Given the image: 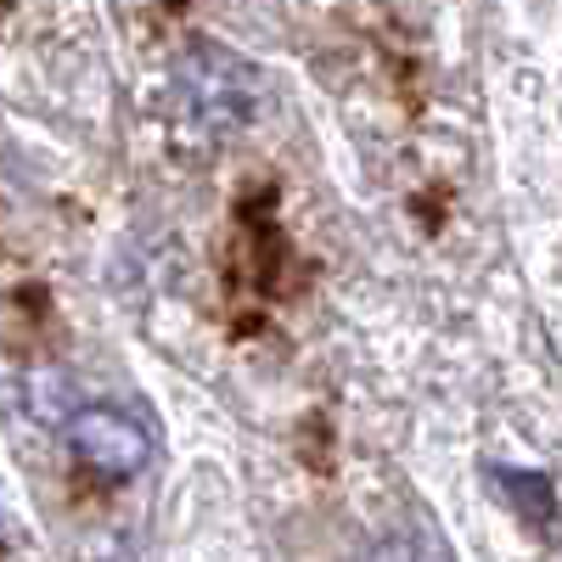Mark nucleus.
<instances>
[{
	"mask_svg": "<svg viewBox=\"0 0 562 562\" xmlns=\"http://www.w3.org/2000/svg\"><path fill=\"white\" fill-rule=\"evenodd\" d=\"M68 445L90 473L108 479V484L135 479L140 467L153 461V434L140 428L135 416H124L119 405H79L68 416Z\"/></svg>",
	"mask_w": 562,
	"mask_h": 562,
	"instance_id": "obj_1",
	"label": "nucleus"
},
{
	"mask_svg": "<svg viewBox=\"0 0 562 562\" xmlns=\"http://www.w3.org/2000/svg\"><path fill=\"white\" fill-rule=\"evenodd\" d=\"M490 484L495 495H506L512 506H518V518H535L540 529H551L557 518V490L546 473H518V467H490Z\"/></svg>",
	"mask_w": 562,
	"mask_h": 562,
	"instance_id": "obj_2",
	"label": "nucleus"
},
{
	"mask_svg": "<svg viewBox=\"0 0 562 562\" xmlns=\"http://www.w3.org/2000/svg\"><path fill=\"white\" fill-rule=\"evenodd\" d=\"M366 562H450V551L439 540H428V535H394L383 546H371Z\"/></svg>",
	"mask_w": 562,
	"mask_h": 562,
	"instance_id": "obj_3",
	"label": "nucleus"
}]
</instances>
